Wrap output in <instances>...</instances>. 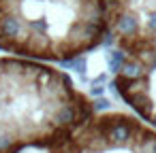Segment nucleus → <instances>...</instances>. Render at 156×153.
<instances>
[{"label":"nucleus","instance_id":"nucleus-1","mask_svg":"<svg viewBox=\"0 0 156 153\" xmlns=\"http://www.w3.org/2000/svg\"><path fill=\"white\" fill-rule=\"evenodd\" d=\"M94 113L73 79L49 64L0 58V153L47 149Z\"/></svg>","mask_w":156,"mask_h":153},{"label":"nucleus","instance_id":"nucleus-2","mask_svg":"<svg viewBox=\"0 0 156 153\" xmlns=\"http://www.w3.org/2000/svg\"><path fill=\"white\" fill-rule=\"evenodd\" d=\"M107 36L105 0H0V51L13 58L71 62Z\"/></svg>","mask_w":156,"mask_h":153},{"label":"nucleus","instance_id":"nucleus-3","mask_svg":"<svg viewBox=\"0 0 156 153\" xmlns=\"http://www.w3.org/2000/svg\"><path fill=\"white\" fill-rule=\"evenodd\" d=\"M47 153H156V130L122 111L92 113Z\"/></svg>","mask_w":156,"mask_h":153},{"label":"nucleus","instance_id":"nucleus-4","mask_svg":"<svg viewBox=\"0 0 156 153\" xmlns=\"http://www.w3.org/2000/svg\"><path fill=\"white\" fill-rule=\"evenodd\" d=\"M109 38L124 58L156 53V0H105Z\"/></svg>","mask_w":156,"mask_h":153},{"label":"nucleus","instance_id":"nucleus-5","mask_svg":"<svg viewBox=\"0 0 156 153\" xmlns=\"http://www.w3.org/2000/svg\"><path fill=\"white\" fill-rule=\"evenodd\" d=\"M113 87L118 96L156 130V53L143 58H124L115 68Z\"/></svg>","mask_w":156,"mask_h":153}]
</instances>
